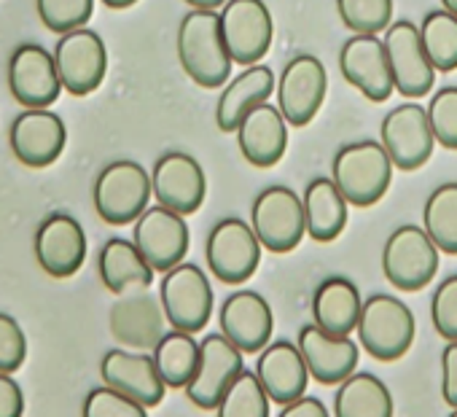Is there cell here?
Returning <instances> with one entry per match:
<instances>
[{"label":"cell","mask_w":457,"mask_h":417,"mask_svg":"<svg viewBox=\"0 0 457 417\" xmlns=\"http://www.w3.org/2000/svg\"><path fill=\"white\" fill-rule=\"evenodd\" d=\"M175 49L186 76L202 89H220L232 81V54L226 49L218 12H188L175 36Z\"/></svg>","instance_id":"6da1fadb"},{"label":"cell","mask_w":457,"mask_h":417,"mask_svg":"<svg viewBox=\"0 0 457 417\" xmlns=\"http://www.w3.org/2000/svg\"><path fill=\"white\" fill-rule=\"evenodd\" d=\"M393 159L379 140H355L337 151L331 162V180L355 207L377 204L393 183Z\"/></svg>","instance_id":"7a4b0ae2"},{"label":"cell","mask_w":457,"mask_h":417,"mask_svg":"<svg viewBox=\"0 0 457 417\" xmlns=\"http://www.w3.org/2000/svg\"><path fill=\"white\" fill-rule=\"evenodd\" d=\"M151 175L140 162L132 159H116L105 164L92 188L95 211L111 227L135 224L151 207Z\"/></svg>","instance_id":"3957f363"},{"label":"cell","mask_w":457,"mask_h":417,"mask_svg":"<svg viewBox=\"0 0 457 417\" xmlns=\"http://www.w3.org/2000/svg\"><path fill=\"white\" fill-rule=\"evenodd\" d=\"M361 347L377 361H398L409 353L417 334L414 313L393 294H374L363 299L361 321L355 329Z\"/></svg>","instance_id":"277c9868"},{"label":"cell","mask_w":457,"mask_h":417,"mask_svg":"<svg viewBox=\"0 0 457 417\" xmlns=\"http://www.w3.org/2000/svg\"><path fill=\"white\" fill-rule=\"evenodd\" d=\"M251 227L272 254H291L307 235L304 199L291 186H267L251 207Z\"/></svg>","instance_id":"5b68a950"},{"label":"cell","mask_w":457,"mask_h":417,"mask_svg":"<svg viewBox=\"0 0 457 417\" xmlns=\"http://www.w3.org/2000/svg\"><path fill=\"white\" fill-rule=\"evenodd\" d=\"M262 251L264 246L259 243L253 227L235 216L220 219L204 243L207 270L218 283L226 286H243L251 280L262 264Z\"/></svg>","instance_id":"8992f818"},{"label":"cell","mask_w":457,"mask_h":417,"mask_svg":"<svg viewBox=\"0 0 457 417\" xmlns=\"http://www.w3.org/2000/svg\"><path fill=\"white\" fill-rule=\"evenodd\" d=\"M159 302L172 329L196 334L207 326L215 296L207 272L191 262H183L162 275Z\"/></svg>","instance_id":"52a82bcc"},{"label":"cell","mask_w":457,"mask_h":417,"mask_svg":"<svg viewBox=\"0 0 457 417\" xmlns=\"http://www.w3.org/2000/svg\"><path fill=\"white\" fill-rule=\"evenodd\" d=\"M438 246L422 227L403 224L385 240L382 272L398 291H422L438 272Z\"/></svg>","instance_id":"ba28073f"},{"label":"cell","mask_w":457,"mask_h":417,"mask_svg":"<svg viewBox=\"0 0 457 417\" xmlns=\"http://www.w3.org/2000/svg\"><path fill=\"white\" fill-rule=\"evenodd\" d=\"M199 347V369L186 385V398L204 412H215L228 385L237 379L240 371H245V353L228 342L220 331L202 337Z\"/></svg>","instance_id":"9c48e42d"},{"label":"cell","mask_w":457,"mask_h":417,"mask_svg":"<svg viewBox=\"0 0 457 417\" xmlns=\"http://www.w3.org/2000/svg\"><path fill=\"white\" fill-rule=\"evenodd\" d=\"M226 49L237 65H259L272 46L275 22L264 0H228L218 12Z\"/></svg>","instance_id":"30bf717a"},{"label":"cell","mask_w":457,"mask_h":417,"mask_svg":"<svg viewBox=\"0 0 457 417\" xmlns=\"http://www.w3.org/2000/svg\"><path fill=\"white\" fill-rule=\"evenodd\" d=\"M278 108L291 127H307L328 92L326 65L315 54H296L278 79Z\"/></svg>","instance_id":"8fae6325"},{"label":"cell","mask_w":457,"mask_h":417,"mask_svg":"<svg viewBox=\"0 0 457 417\" xmlns=\"http://www.w3.org/2000/svg\"><path fill=\"white\" fill-rule=\"evenodd\" d=\"M151 186L156 204L178 216H194L207 194V178L202 164L186 151H167L151 170Z\"/></svg>","instance_id":"7c38bea8"},{"label":"cell","mask_w":457,"mask_h":417,"mask_svg":"<svg viewBox=\"0 0 457 417\" xmlns=\"http://www.w3.org/2000/svg\"><path fill=\"white\" fill-rule=\"evenodd\" d=\"M54 63H57L62 89L73 97H87L105 79L108 49L100 33L81 28V30L60 36L57 49H54Z\"/></svg>","instance_id":"4fadbf2b"},{"label":"cell","mask_w":457,"mask_h":417,"mask_svg":"<svg viewBox=\"0 0 457 417\" xmlns=\"http://www.w3.org/2000/svg\"><path fill=\"white\" fill-rule=\"evenodd\" d=\"M385 49L390 60V73H393V87L401 97H425L433 89L436 81V68L425 54L420 28L411 25L409 20H398L385 30Z\"/></svg>","instance_id":"5bb4252c"},{"label":"cell","mask_w":457,"mask_h":417,"mask_svg":"<svg viewBox=\"0 0 457 417\" xmlns=\"http://www.w3.org/2000/svg\"><path fill=\"white\" fill-rule=\"evenodd\" d=\"M379 143L398 170H420L436 148V138L428 121V108L420 103H403L393 108L379 127Z\"/></svg>","instance_id":"9a60e30c"},{"label":"cell","mask_w":457,"mask_h":417,"mask_svg":"<svg viewBox=\"0 0 457 417\" xmlns=\"http://www.w3.org/2000/svg\"><path fill=\"white\" fill-rule=\"evenodd\" d=\"M218 329L220 334L237 345L245 355L262 353L275 329V315L270 302L259 291H232L218 307Z\"/></svg>","instance_id":"2e32d148"},{"label":"cell","mask_w":457,"mask_h":417,"mask_svg":"<svg viewBox=\"0 0 457 417\" xmlns=\"http://www.w3.org/2000/svg\"><path fill=\"white\" fill-rule=\"evenodd\" d=\"M132 243L154 267V272H170L183 264L188 251V224L183 216L167 211L162 204H151L132 227Z\"/></svg>","instance_id":"e0dca14e"},{"label":"cell","mask_w":457,"mask_h":417,"mask_svg":"<svg viewBox=\"0 0 457 417\" xmlns=\"http://www.w3.org/2000/svg\"><path fill=\"white\" fill-rule=\"evenodd\" d=\"M9 89L20 105L49 108L62 95V81L57 73L54 54L38 44H22L9 60Z\"/></svg>","instance_id":"ac0fdd59"},{"label":"cell","mask_w":457,"mask_h":417,"mask_svg":"<svg viewBox=\"0 0 457 417\" xmlns=\"http://www.w3.org/2000/svg\"><path fill=\"white\" fill-rule=\"evenodd\" d=\"M339 71L371 103H385L395 92L387 49L379 36H350L339 49Z\"/></svg>","instance_id":"d6986e66"},{"label":"cell","mask_w":457,"mask_h":417,"mask_svg":"<svg viewBox=\"0 0 457 417\" xmlns=\"http://www.w3.org/2000/svg\"><path fill=\"white\" fill-rule=\"evenodd\" d=\"M9 143L25 167L41 170L60 159L68 143V129L65 121L49 108H28L12 121Z\"/></svg>","instance_id":"ffe728a7"},{"label":"cell","mask_w":457,"mask_h":417,"mask_svg":"<svg viewBox=\"0 0 457 417\" xmlns=\"http://www.w3.org/2000/svg\"><path fill=\"white\" fill-rule=\"evenodd\" d=\"M87 259L84 227L71 213H49L36 229V262L52 278H73Z\"/></svg>","instance_id":"44dd1931"},{"label":"cell","mask_w":457,"mask_h":417,"mask_svg":"<svg viewBox=\"0 0 457 417\" xmlns=\"http://www.w3.org/2000/svg\"><path fill=\"white\" fill-rule=\"evenodd\" d=\"M100 377L108 388L140 401L143 406H159L164 398V379L154 363V355L113 347L100 361Z\"/></svg>","instance_id":"7402d4cb"},{"label":"cell","mask_w":457,"mask_h":417,"mask_svg":"<svg viewBox=\"0 0 457 417\" xmlns=\"http://www.w3.org/2000/svg\"><path fill=\"white\" fill-rule=\"evenodd\" d=\"M296 345L307 361L310 377L320 385H342L358 369V345L350 337H334L307 323L299 329Z\"/></svg>","instance_id":"603a6c76"},{"label":"cell","mask_w":457,"mask_h":417,"mask_svg":"<svg viewBox=\"0 0 457 417\" xmlns=\"http://www.w3.org/2000/svg\"><path fill=\"white\" fill-rule=\"evenodd\" d=\"M256 374H259L264 390L270 393V398L280 406L307 396V385L312 379L299 345L286 342V339L270 342L259 353Z\"/></svg>","instance_id":"cb8c5ba5"},{"label":"cell","mask_w":457,"mask_h":417,"mask_svg":"<svg viewBox=\"0 0 457 417\" xmlns=\"http://www.w3.org/2000/svg\"><path fill=\"white\" fill-rule=\"evenodd\" d=\"M164 310L156 296L148 291H135L124 294L113 307H111V334L135 350H154L159 339L167 334L164 331Z\"/></svg>","instance_id":"d4e9b609"},{"label":"cell","mask_w":457,"mask_h":417,"mask_svg":"<svg viewBox=\"0 0 457 417\" xmlns=\"http://www.w3.org/2000/svg\"><path fill=\"white\" fill-rule=\"evenodd\" d=\"M275 89H278V79L267 65H251L240 76H232V81L220 89V97H218V105H215L218 129L226 132V135L237 132L243 119L253 108L270 103Z\"/></svg>","instance_id":"484cf974"},{"label":"cell","mask_w":457,"mask_h":417,"mask_svg":"<svg viewBox=\"0 0 457 417\" xmlns=\"http://www.w3.org/2000/svg\"><path fill=\"white\" fill-rule=\"evenodd\" d=\"M235 135H237V146H240V154L245 156V162H251L253 167H262V170L275 167L288 151V121L280 113V108L272 103L253 108L243 119V124Z\"/></svg>","instance_id":"4316f807"},{"label":"cell","mask_w":457,"mask_h":417,"mask_svg":"<svg viewBox=\"0 0 457 417\" xmlns=\"http://www.w3.org/2000/svg\"><path fill=\"white\" fill-rule=\"evenodd\" d=\"M361 310L363 299L358 286L342 275L326 278L312 294V323L320 326L326 334L350 337L358 329Z\"/></svg>","instance_id":"83f0119b"},{"label":"cell","mask_w":457,"mask_h":417,"mask_svg":"<svg viewBox=\"0 0 457 417\" xmlns=\"http://www.w3.org/2000/svg\"><path fill=\"white\" fill-rule=\"evenodd\" d=\"M97 272H100L103 286L116 296L145 291L154 283V267L145 262L137 246L124 238H111L100 248Z\"/></svg>","instance_id":"f1b7e54d"},{"label":"cell","mask_w":457,"mask_h":417,"mask_svg":"<svg viewBox=\"0 0 457 417\" xmlns=\"http://www.w3.org/2000/svg\"><path fill=\"white\" fill-rule=\"evenodd\" d=\"M307 238L315 243H334L350 219V202L331 178H312L304 188Z\"/></svg>","instance_id":"f546056e"},{"label":"cell","mask_w":457,"mask_h":417,"mask_svg":"<svg viewBox=\"0 0 457 417\" xmlns=\"http://www.w3.org/2000/svg\"><path fill=\"white\" fill-rule=\"evenodd\" d=\"M395 401L390 388L371 371L350 374L334 396V417H393Z\"/></svg>","instance_id":"4dcf8cb0"},{"label":"cell","mask_w":457,"mask_h":417,"mask_svg":"<svg viewBox=\"0 0 457 417\" xmlns=\"http://www.w3.org/2000/svg\"><path fill=\"white\" fill-rule=\"evenodd\" d=\"M154 355V363L164 379L167 388H183L194 379L196 369H199V355H202V347L196 342L194 334L188 331H178V329H170L159 345L151 350Z\"/></svg>","instance_id":"1f68e13d"},{"label":"cell","mask_w":457,"mask_h":417,"mask_svg":"<svg viewBox=\"0 0 457 417\" xmlns=\"http://www.w3.org/2000/svg\"><path fill=\"white\" fill-rule=\"evenodd\" d=\"M422 229L441 254L457 256V183H441L430 191L422 207Z\"/></svg>","instance_id":"d6a6232c"},{"label":"cell","mask_w":457,"mask_h":417,"mask_svg":"<svg viewBox=\"0 0 457 417\" xmlns=\"http://www.w3.org/2000/svg\"><path fill=\"white\" fill-rule=\"evenodd\" d=\"M420 38L428 60L438 73L457 71V17L449 12H428L420 25Z\"/></svg>","instance_id":"836d02e7"},{"label":"cell","mask_w":457,"mask_h":417,"mask_svg":"<svg viewBox=\"0 0 457 417\" xmlns=\"http://www.w3.org/2000/svg\"><path fill=\"white\" fill-rule=\"evenodd\" d=\"M270 393L264 390L256 371L245 369L223 393L215 414L218 417H270Z\"/></svg>","instance_id":"e575fe53"},{"label":"cell","mask_w":457,"mask_h":417,"mask_svg":"<svg viewBox=\"0 0 457 417\" xmlns=\"http://www.w3.org/2000/svg\"><path fill=\"white\" fill-rule=\"evenodd\" d=\"M337 12L353 36H377L393 25V0H337Z\"/></svg>","instance_id":"d590c367"},{"label":"cell","mask_w":457,"mask_h":417,"mask_svg":"<svg viewBox=\"0 0 457 417\" xmlns=\"http://www.w3.org/2000/svg\"><path fill=\"white\" fill-rule=\"evenodd\" d=\"M38 20L52 33H73L87 28L95 14V0H36Z\"/></svg>","instance_id":"8d00e7d4"},{"label":"cell","mask_w":457,"mask_h":417,"mask_svg":"<svg viewBox=\"0 0 457 417\" xmlns=\"http://www.w3.org/2000/svg\"><path fill=\"white\" fill-rule=\"evenodd\" d=\"M428 121L438 146L457 151V87L433 92L428 103Z\"/></svg>","instance_id":"74e56055"},{"label":"cell","mask_w":457,"mask_h":417,"mask_svg":"<svg viewBox=\"0 0 457 417\" xmlns=\"http://www.w3.org/2000/svg\"><path fill=\"white\" fill-rule=\"evenodd\" d=\"M81 417H148V406L103 385V388H92L87 393Z\"/></svg>","instance_id":"f35d334b"},{"label":"cell","mask_w":457,"mask_h":417,"mask_svg":"<svg viewBox=\"0 0 457 417\" xmlns=\"http://www.w3.org/2000/svg\"><path fill=\"white\" fill-rule=\"evenodd\" d=\"M430 321L446 342H457V275H449L436 286L430 299Z\"/></svg>","instance_id":"ab89813d"},{"label":"cell","mask_w":457,"mask_h":417,"mask_svg":"<svg viewBox=\"0 0 457 417\" xmlns=\"http://www.w3.org/2000/svg\"><path fill=\"white\" fill-rule=\"evenodd\" d=\"M28 358V339L22 326L9 315L0 313V374H14Z\"/></svg>","instance_id":"60d3db41"},{"label":"cell","mask_w":457,"mask_h":417,"mask_svg":"<svg viewBox=\"0 0 457 417\" xmlns=\"http://www.w3.org/2000/svg\"><path fill=\"white\" fill-rule=\"evenodd\" d=\"M441 396L457 409V342H446L441 353Z\"/></svg>","instance_id":"b9f144b4"},{"label":"cell","mask_w":457,"mask_h":417,"mask_svg":"<svg viewBox=\"0 0 457 417\" xmlns=\"http://www.w3.org/2000/svg\"><path fill=\"white\" fill-rule=\"evenodd\" d=\"M25 393L14 374H0V417H22Z\"/></svg>","instance_id":"7bdbcfd3"},{"label":"cell","mask_w":457,"mask_h":417,"mask_svg":"<svg viewBox=\"0 0 457 417\" xmlns=\"http://www.w3.org/2000/svg\"><path fill=\"white\" fill-rule=\"evenodd\" d=\"M278 417H331V412L326 409V404L315 396H302L291 404H286L280 409Z\"/></svg>","instance_id":"ee69618b"},{"label":"cell","mask_w":457,"mask_h":417,"mask_svg":"<svg viewBox=\"0 0 457 417\" xmlns=\"http://www.w3.org/2000/svg\"><path fill=\"white\" fill-rule=\"evenodd\" d=\"M186 4L196 12H218L228 4V0H186Z\"/></svg>","instance_id":"f6af8a7d"},{"label":"cell","mask_w":457,"mask_h":417,"mask_svg":"<svg viewBox=\"0 0 457 417\" xmlns=\"http://www.w3.org/2000/svg\"><path fill=\"white\" fill-rule=\"evenodd\" d=\"M103 6H108V9H113V12H121V9H129V6H135L137 0H100Z\"/></svg>","instance_id":"bcb514c9"},{"label":"cell","mask_w":457,"mask_h":417,"mask_svg":"<svg viewBox=\"0 0 457 417\" xmlns=\"http://www.w3.org/2000/svg\"><path fill=\"white\" fill-rule=\"evenodd\" d=\"M444 12H449L452 17H457V0H441Z\"/></svg>","instance_id":"7dc6e473"},{"label":"cell","mask_w":457,"mask_h":417,"mask_svg":"<svg viewBox=\"0 0 457 417\" xmlns=\"http://www.w3.org/2000/svg\"><path fill=\"white\" fill-rule=\"evenodd\" d=\"M449 417H457V409H452V412H449Z\"/></svg>","instance_id":"c3c4849f"}]
</instances>
